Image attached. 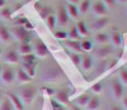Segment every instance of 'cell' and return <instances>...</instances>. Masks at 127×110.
I'll return each instance as SVG.
<instances>
[{
	"instance_id": "6da1fadb",
	"label": "cell",
	"mask_w": 127,
	"mask_h": 110,
	"mask_svg": "<svg viewBox=\"0 0 127 110\" xmlns=\"http://www.w3.org/2000/svg\"><path fill=\"white\" fill-rule=\"evenodd\" d=\"M37 95V90H36V87L34 86H23L22 87V90L19 91V99L22 100V103L24 105H29L32 104V101L34 100V97Z\"/></svg>"
},
{
	"instance_id": "7a4b0ae2",
	"label": "cell",
	"mask_w": 127,
	"mask_h": 110,
	"mask_svg": "<svg viewBox=\"0 0 127 110\" xmlns=\"http://www.w3.org/2000/svg\"><path fill=\"white\" fill-rule=\"evenodd\" d=\"M62 71L60 67H47L43 72H42V80L46 81V82H54L57 81L61 76H62Z\"/></svg>"
},
{
	"instance_id": "3957f363",
	"label": "cell",
	"mask_w": 127,
	"mask_h": 110,
	"mask_svg": "<svg viewBox=\"0 0 127 110\" xmlns=\"http://www.w3.org/2000/svg\"><path fill=\"white\" fill-rule=\"evenodd\" d=\"M10 34H12V38L14 37L17 41L22 42V43H29L31 41V36L28 30H26L23 27H19V25H14L10 30Z\"/></svg>"
},
{
	"instance_id": "277c9868",
	"label": "cell",
	"mask_w": 127,
	"mask_h": 110,
	"mask_svg": "<svg viewBox=\"0 0 127 110\" xmlns=\"http://www.w3.org/2000/svg\"><path fill=\"white\" fill-rule=\"evenodd\" d=\"M123 85L117 80L114 79L111 81V94L113 96V99H116V100H121V99L123 97Z\"/></svg>"
},
{
	"instance_id": "5b68a950",
	"label": "cell",
	"mask_w": 127,
	"mask_h": 110,
	"mask_svg": "<svg viewBox=\"0 0 127 110\" xmlns=\"http://www.w3.org/2000/svg\"><path fill=\"white\" fill-rule=\"evenodd\" d=\"M15 80V71L10 67H5L1 70V73H0V81L5 85H10L13 84Z\"/></svg>"
},
{
	"instance_id": "8992f818",
	"label": "cell",
	"mask_w": 127,
	"mask_h": 110,
	"mask_svg": "<svg viewBox=\"0 0 127 110\" xmlns=\"http://www.w3.org/2000/svg\"><path fill=\"white\" fill-rule=\"evenodd\" d=\"M34 56L39 57V58H43L48 56V48L42 41L37 39L34 43Z\"/></svg>"
},
{
	"instance_id": "52a82bcc",
	"label": "cell",
	"mask_w": 127,
	"mask_h": 110,
	"mask_svg": "<svg viewBox=\"0 0 127 110\" xmlns=\"http://www.w3.org/2000/svg\"><path fill=\"white\" fill-rule=\"evenodd\" d=\"M92 10H93V14L97 15L98 18H103V17H107V13H108V9L105 8V5L102 3V1H95L92 6Z\"/></svg>"
},
{
	"instance_id": "ba28073f",
	"label": "cell",
	"mask_w": 127,
	"mask_h": 110,
	"mask_svg": "<svg viewBox=\"0 0 127 110\" xmlns=\"http://www.w3.org/2000/svg\"><path fill=\"white\" fill-rule=\"evenodd\" d=\"M4 62L5 63H10V65H15L19 62V54L17 52V49H8L4 54Z\"/></svg>"
},
{
	"instance_id": "9c48e42d",
	"label": "cell",
	"mask_w": 127,
	"mask_h": 110,
	"mask_svg": "<svg viewBox=\"0 0 127 110\" xmlns=\"http://www.w3.org/2000/svg\"><path fill=\"white\" fill-rule=\"evenodd\" d=\"M56 22H57V24L61 25V27H65V25H67V23H69V17H67V13H66V9L64 8V6H60V8H59L57 17H56Z\"/></svg>"
},
{
	"instance_id": "30bf717a",
	"label": "cell",
	"mask_w": 127,
	"mask_h": 110,
	"mask_svg": "<svg viewBox=\"0 0 127 110\" xmlns=\"http://www.w3.org/2000/svg\"><path fill=\"white\" fill-rule=\"evenodd\" d=\"M6 97L9 99V101L12 103V105H13V108L15 110H24V104L22 103V100L19 99L18 95H15L13 92H8L6 94Z\"/></svg>"
},
{
	"instance_id": "8fae6325",
	"label": "cell",
	"mask_w": 127,
	"mask_h": 110,
	"mask_svg": "<svg viewBox=\"0 0 127 110\" xmlns=\"http://www.w3.org/2000/svg\"><path fill=\"white\" fill-rule=\"evenodd\" d=\"M111 53H112L111 47H108V46H102V47H99V48L95 49L94 56L97 57V58H99V60H105L108 56H111Z\"/></svg>"
},
{
	"instance_id": "7c38bea8",
	"label": "cell",
	"mask_w": 127,
	"mask_h": 110,
	"mask_svg": "<svg viewBox=\"0 0 127 110\" xmlns=\"http://www.w3.org/2000/svg\"><path fill=\"white\" fill-rule=\"evenodd\" d=\"M15 80L20 85H26V84H29L32 81V79L23 71V68H18L17 70V72H15Z\"/></svg>"
},
{
	"instance_id": "4fadbf2b",
	"label": "cell",
	"mask_w": 127,
	"mask_h": 110,
	"mask_svg": "<svg viewBox=\"0 0 127 110\" xmlns=\"http://www.w3.org/2000/svg\"><path fill=\"white\" fill-rule=\"evenodd\" d=\"M109 23V18L108 17H103V18H98L97 20L93 23V29L94 30H100V29H104V27H107Z\"/></svg>"
},
{
	"instance_id": "5bb4252c",
	"label": "cell",
	"mask_w": 127,
	"mask_h": 110,
	"mask_svg": "<svg viewBox=\"0 0 127 110\" xmlns=\"http://www.w3.org/2000/svg\"><path fill=\"white\" fill-rule=\"evenodd\" d=\"M55 96H56V101L61 105H66L69 104V94L65 91V90H59L55 92Z\"/></svg>"
},
{
	"instance_id": "9a60e30c",
	"label": "cell",
	"mask_w": 127,
	"mask_h": 110,
	"mask_svg": "<svg viewBox=\"0 0 127 110\" xmlns=\"http://www.w3.org/2000/svg\"><path fill=\"white\" fill-rule=\"evenodd\" d=\"M0 41L4 42V43H9L10 41H12L10 30L5 25H0Z\"/></svg>"
},
{
	"instance_id": "2e32d148",
	"label": "cell",
	"mask_w": 127,
	"mask_h": 110,
	"mask_svg": "<svg viewBox=\"0 0 127 110\" xmlns=\"http://www.w3.org/2000/svg\"><path fill=\"white\" fill-rule=\"evenodd\" d=\"M66 9V13H67V17L69 18H74V19H79V10H78V6L76 5H72V4H67L65 6Z\"/></svg>"
},
{
	"instance_id": "e0dca14e",
	"label": "cell",
	"mask_w": 127,
	"mask_h": 110,
	"mask_svg": "<svg viewBox=\"0 0 127 110\" xmlns=\"http://www.w3.org/2000/svg\"><path fill=\"white\" fill-rule=\"evenodd\" d=\"M17 52H18V54H20V56H26V54H31L32 52H33V48H32L31 43H20Z\"/></svg>"
},
{
	"instance_id": "ac0fdd59",
	"label": "cell",
	"mask_w": 127,
	"mask_h": 110,
	"mask_svg": "<svg viewBox=\"0 0 127 110\" xmlns=\"http://www.w3.org/2000/svg\"><path fill=\"white\" fill-rule=\"evenodd\" d=\"M80 67L84 70V71H89L92 67H93V57L90 56H84L81 58V62H80Z\"/></svg>"
},
{
	"instance_id": "d6986e66",
	"label": "cell",
	"mask_w": 127,
	"mask_h": 110,
	"mask_svg": "<svg viewBox=\"0 0 127 110\" xmlns=\"http://www.w3.org/2000/svg\"><path fill=\"white\" fill-rule=\"evenodd\" d=\"M89 99H90V97H89L87 94L79 95V96L75 99L76 106H79V108H87V105H88V103H89Z\"/></svg>"
},
{
	"instance_id": "ffe728a7",
	"label": "cell",
	"mask_w": 127,
	"mask_h": 110,
	"mask_svg": "<svg viewBox=\"0 0 127 110\" xmlns=\"http://www.w3.org/2000/svg\"><path fill=\"white\" fill-rule=\"evenodd\" d=\"M75 27H76V29H78V33H79L80 37H87V36L89 34V29H88L87 24L84 23L83 20L78 22V24H76Z\"/></svg>"
},
{
	"instance_id": "44dd1931",
	"label": "cell",
	"mask_w": 127,
	"mask_h": 110,
	"mask_svg": "<svg viewBox=\"0 0 127 110\" xmlns=\"http://www.w3.org/2000/svg\"><path fill=\"white\" fill-rule=\"evenodd\" d=\"M65 46H66L67 48H70L71 51H74V52H81L80 42H79V41H70V39H66V41H65Z\"/></svg>"
},
{
	"instance_id": "7402d4cb",
	"label": "cell",
	"mask_w": 127,
	"mask_h": 110,
	"mask_svg": "<svg viewBox=\"0 0 127 110\" xmlns=\"http://www.w3.org/2000/svg\"><path fill=\"white\" fill-rule=\"evenodd\" d=\"M23 71L29 76V77H34L37 71H36V63H32V65H28V63H24L23 65Z\"/></svg>"
},
{
	"instance_id": "603a6c76",
	"label": "cell",
	"mask_w": 127,
	"mask_h": 110,
	"mask_svg": "<svg viewBox=\"0 0 127 110\" xmlns=\"http://www.w3.org/2000/svg\"><path fill=\"white\" fill-rule=\"evenodd\" d=\"M111 41H112V44L114 47H120L122 44V36H121V33L120 32H112V34H111Z\"/></svg>"
},
{
	"instance_id": "cb8c5ba5",
	"label": "cell",
	"mask_w": 127,
	"mask_h": 110,
	"mask_svg": "<svg viewBox=\"0 0 127 110\" xmlns=\"http://www.w3.org/2000/svg\"><path fill=\"white\" fill-rule=\"evenodd\" d=\"M94 39H95V42H97V43H99V44L105 46V43H107V42L109 41V37H108V34H105V33L98 32L97 34H95Z\"/></svg>"
},
{
	"instance_id": "d4e9b609",
	"label": "cell",
	"mask_w": 127,
	"mask_h": 110,
	"mask_svg": "<svg viewBox=\"0 0 127 110\" xmlns=\"http://www.w3.org/2000/svg\"><path fill=\"white\" fill-rule=\"evenodd\" d=\"M100 106V101H99V99L97 96H94V97H90L89 99V103L87 105V109L88 110H98V108Z\"/></svg>"
},
{
	"instance_id": "484cf974",
	"label": "cell",
	"mask_w": 127,
	"mask_h": 110,
	"mask_svg": "<svg viewBox=\"0 0 127 110\" xmlns=\"http://www.w3.org/2000/svg\"><path fill=\"white\" fill-rule=\"evenodd\" d=\"M0 18L4 20H9L12 18V9L8 6H4L3 9H0Z\"/></svg>"
},
{
	"instance_id": "4316f807",
	"label": "cell",
	"mask_w": 127,
	"mask_h": 110,
	"mask_svg": "<svg viewBox=\"0 0 127 110\" xmlns=\"http://www.w3.org/2000/svg\"><path fill=\"white\" fill-rule=\"evenodd\" d=\"M89 9H90V1H89V0H83V1H80V4L78 6L79 13H81V14L87 13Z\"/></svg>"
},
{
	"instance_id": "83f0119b",
	"label": "cell",
	"mask_w": 127,
	"mask_h": 110,
	"mask_svg": "<svg viewBox=\"0 0 127 110\" xmlns=\"http://www.w3.org/2000/svg\"><path fill=\"white\" fill-rule=\"evenodd\" d=\"M67 38H69L70 41H78V39L80 38L76 27H71V28H70V30L67 32Z\"/></svg>"
},
{
	"instance_id": "f1b7e54d",
	"label": "cell",
	"mask_w": 127,
	"mask_h": 110,
	"mask_svg": "<svg viewBox=\"0 0 127 110\" xmlns=\"http://www.w3.org/2000/svg\"><path fill=\"white\" fill-rule=\"evenodd\" d=\"M118 81L123 85L127 86V70L126 68H121L118 72Z\"/></svg>"
},
{
	"instance_id": "f546056e",
	"label": "cell",
	"mask_w": 127,
	"mask_h": 110,
	"mask_svg": "<svg viewBox=\"0 0 127 110\" xmlns=\"http://www.w3.org/2000/svg\"><path fill=\"white\" fill-rule=\"evenodd\" d=\"M0 110H14L12 103L9 101L8 97H3L1 99V105H0Z\"/></svg>"
},
{
	"instance_id": "4dcf8cb0",
	"label": "cell",
	"mask_w": 127,
	"mask_h": 110,
	"mask_svg": "<svg viewBox=\"0 0 127 110\" xmlns=\"http://www.w3.org/2000/svg\"><path fill=\"white\" fill-rule=\"evenodd\" d=\"M46 23H47V27H48L51 30H54V29H55V27H56V24H57V22H56V17H55L54 14L48 15V17H47V19H46Z\"/></svg>"
},
{
	"instance_id": "1f68e13d",
	"label": "cell",
	"mask_w": 127,
	"mask_h": 110,
	"mask_svg": "<svg viewBox=\"0 0 127 110\" xmlns=\"http://www.w3.org/2000/svg\"><path fill=\"white\" fill-rule=\"evenodd\" d=\"M80 48L81 52H90L93 49V43L90 41H83L80 42Z\"/></svg>"
},
{
	"instance_id": "d6a6232c",
	"label": "cell",
	"mask_w": 127,
	"mask_h": 110,
	"mask_svg": "<svg viewBox=\"0 0 127 110\" xmlns=\"http://www.w3.org/2000/svg\"><path fill=\"white\" fill-rule=\"evenodd\" d=\"M38 13H39L41 18H43V19H47V17L52 14V12H51V8H48V6H43V8L38 9Z\"/></svg>"
},
{
	"instance_id": "836d02e7",
	"label": "cell",
	"mask_w": 127,
	"mask_h": 110,
	"mask_svg": "<svg viewBox=\"0 0 127 110\" xmlns=\"http://www.w3.org/2000/svg\"><path fill=\"white\" fill-rule=\"evenodd\" d=\"M22 60H23V63H28V65L36 63V56H34L33 53L26 54V56H22Z\"/></svg>"
},
{
	"instance_id": "e575fe53",
	"label": "cell",
	"mask_w": 127,
	"mask_h": 110,
	"mask_svg": "<svg viewBox=\"0 0 127 110\" xmlns=\"http://www.w3.org/2000/svg\"><path fill=\"white\" fill-rule=\"evenodd\" d=\"M90 90L94 92V94H100L103 91V82H97V84H94L92 87H90Z\"/></svg>"
},
{
	"instance_id": "d590c367",
	"label": "cell",
	"mask_w": 127,
	"mask_h": 110,
	"mask_svg": "<svg viewBox=\"0 0 127 110\" xmlns=\"http://www.w3.org/2000/svg\"><path fill=\"white\" fill-rule=\"evenodd\" d=\"M70 58H71V62L75 65V66H80L81 57H80V54H79V53H72L71 56H70Z\"/></svg>"
},
{
	"instance_id": "8d00e7d4",
	"label": "cell",
	"mask_w": 127,
	"mask_h": 110,
	"mask_svg": "<svg viewBox=\"0 0 127 110\" xmlns=\"http://www.w3.org/2000/svg\"><path fill=\"white\" fill-rule=\"evenodd\" d=\"M55 37L57 38V39H60V41H65V39H67V32H65V30H57V32H55Z\"/></svg>"
},
{
	"instance_id": "74e56055",
	"label": "cell",
	"mask_w": 127,
	"mask_h": 110,
	"mask_svg": "<svg viewBox=\"0 0 127 110\" xmlns=\"http://www.w3.org/2000/svg\"><path fill=\"white\" fill-rule=\"evenodd\" d=\"M27 22H28V19H27L26 17H18V18H15V25L23 27Z\"/></svg>"
},
{
	"instance_id": "f35d334b",
	"label": "cell",
	"mask_w": 127,
	"mask_h": 110,
	"mask_svg": "<svg viewBox=\"0 0 127 110\" xmlns=\"http://www.w3.org/2000/svg\"><path fill=\"white\" fill-rule=\"evenodd\" d=\"M102 3L105 5V8H113L114 4H116V0H102Z\"/></svg>"
},
{
	"instance_id": "ab89813d",
	"label": "cell",
	"mask_w": 127,
	"mask_h": 110,
	"mask_svg": "<svg viewBox=\"0 0 127 110\" xmlns=\"http://www.w3.org/2000/svg\"><path fill=\"white\" fill-rule=\"evenodd\" d=\"M121 101H122V108L125 110H127V95H123V97L121 99Z\"/></svg>"
},
{
	"instance_id": "60d3db41",
	"label": "cell",
	"mask_w": 127,
	"mask_h": 110,
	"mask_svg": "<svg viewBox=\"0 0 127 110\" xmlns=\"http://www.w3.org/2000/svg\"><path fill=\"white\" fill-rule=\"evenodd\" d=\"M80 0H67V4H72V5H76Z\"/></svg>"
},
{
	"instance_id": "b9f144b4",
	"label": "cell",
	"mask_w": 127,
	"mask_h": 110,
	"mask_svg": "<svg viewBox=\"0 0 127 110\" xmlns=\"http://www.w3.org/2000/svg\"><path fill=\"white\" fill-rule=\"evenodd\" d=\"M6 5V0H0V9H3Z\"/></svg>"
},
{
	"instance_id": "7bdbcfd3",
	"label": "cell",
	"mask_w": 127,
	"mask_h": 110,
	"mask_svg": "<svg viewBox=\"0 0 127 110\" xmlns=\"http://www.w3.org/2000/svg\"><path fill=\"white\" fill-rule=\"evenodd\" d=\"M109 110H122V108H120V106H112Z\"/></svg>"
},
{
	"instance_id": "ee69618b",
	"label": "cell",
	"mask_w": 127,
	"mask_h": 110,
	"mask_svg": "<svg viewBox=\"0 0 127 110\" xmlns=\"http://www.w3.org/2000/svg\"><path fill=\"white\" fill-rule=\"evenodd\" d=\"M116 3H120V4H126L127 0H116Z\"/></svg>"
},
{
	"instance_id": "f6af8a7d",
	"label": "cell",
	"mask_w": 127,
	"mask_h": 110,
	"mask_svg": "<svg viewBox=\"0 0 127 110\" xmlns=\"http://www.w3.org/2000/svg\"><path fill=\"white\" fill-rule=\"evenodd\" d=\"M71 110H83V109H81V108H79V106H76V105H75V106H72V108H71Z\"/></svg>"
},
{
	"instance_id": "bcb514c9",
	"label": "cell",
	"mask_w": 127,
	"mask_h": 110,
	"mask_svg": "<svg viewBox=\"0 0 127 110\" xmlns=\"http://www.w3.org/2000/svg\"><path fill=\"white\" fill-rule=\"evenodd\" d=\"M1 54H3V49L0 48V57H1Z\"/></svg>"
},
{
	"instance_id": "7dc6e473",
	"label": "cell",
	"mask_w": 127,
	"mask_h": 110,
	"mask_svg": "<svg viewBox=\"0 0 127 110\" xmlns=\"http://www.w3.org/2000/svg\"><path fill=\"white\" fill-rule=\"evenodd\" d=\"M1 99H3V94H1V92H0V100H1Z\"/></svg>"
},
{
	"instance_id": "c3c4849f",
	"label": "cell",
	"mask_w": 127,
	"mask_h": 110,
	"mask_svg": "<svg viewBox=\"0 0 127 110\" xmlns=\"http://www.w3.org/2000/svg\"><path fill=\"white\" fill-rule=\"evenodd\" d=\"M1 70H3V67H1V65H0V73H1Z\"/></svg>"
}]
</instances>
